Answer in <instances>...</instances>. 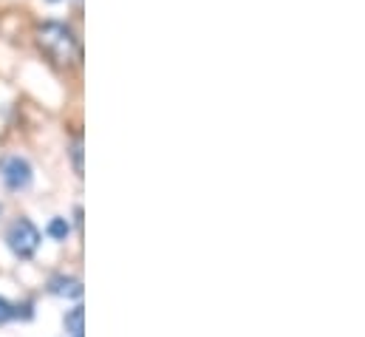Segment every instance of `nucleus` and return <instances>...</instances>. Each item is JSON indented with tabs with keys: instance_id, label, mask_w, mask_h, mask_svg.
I'll list each match as a JSON object with an SVG mask.
<instances>
[{
	"instance_id": "obj_1",
	"label": "nucleus",
	"mask_w": 365,
	"mask_h": 337,
	"mask_svg": "<svg viewBox=\"0 0 365 337\" xmlns=\"http://www.w3.org/2000/svg\"><path fill=\"white\" fill-rule=\"evenodd\" d=\"M37 46L57 66H66V63H71L77 57V37H74V31L66 23H57V20H46L43 26H37Z\"/></svg>"
},
{
	"instance_id": "obj_2",
	"label": "nucleus",
	"mask_w": 365,
	"mask_h": 337,
	"mask_svg": "<svg viewBox=\"0 0 365 337\" xmlns=\"http://www.w3.org/2000/svg\"><path fill=\"white\" fill-rule=\"evenodd\" d=\"M6 241H9L11 253L17 255V258H31V255L37 253V247H40V230L29 218H20V221L11 224Z\"/></svg>"
},
{
	"instance_id": "obj_3",
	"label": "nucleus",
	"mask_w": 365,
	"mask_h": 337,
	"mask_svg": "<svg viewBox=\"0 0 365 337\" xmlns=\"http://www.w3.org/2000/svg\"><path fill=\"white\" fill-rule=\"evenodd\" d=\"M3 181H6L9 190H26L31 184V165L20 156H11L3 165Z\"/></svg>"
},
{
	"instance_id": "obj_4",
	"label": "nucleus",
	"mask_w": 365,
	"mask_h": 337,
	"mask_svg": "<svg viewBox=\"0 0 365 337\" xmlns=\"http://www.w3.org/2000/svg\"><path fill=\"white\" fill-rule=\"evenodd\" d=\"M48 289H51L54 295H63V298H80V295H83V283H80L77 278H66V275L51 278Z\"/></svg>"
},
{
	"instance_id": "obj_5",
	"label": "nucleus",
	"mask_w": 365,
	"mask_h": 337,
	"mask_svg": "<svg viewBox=\"0 0 365 337\" xmlns=\"http://www.w3.org/2000/svg\"><path fill=\"white\" fill-rule=\"evenodd\" d=\"M83 321H86L83 306H74V309L66 315V329H68L71 335H83Z\"/></svg>"
},
{
	"instance_id": "obj_6",
	"label": "nucleus",
	"mask_w": 365,
	"mask_h": 337,
	"mask_svg": "<svg viewBox=\"0 0 365 337\" xmlns=\"http://www.w3.org/2000/svg\"><path fill=\"white\" fill-rule=\"evenodd\" d=\"M48 236L57 238V241H66V236H68V221H66V218H54V221L48 224Z\"/></svg>"
},
{
	"instance_id": "obj_7",
	"label": "nucleus",
	"mask_w": 365,
	"mask_h": 337,
	"mask_svg": "<svg viewBox=\"0 0 365 337\" xmlns=\"http://www.w3.org/2000/svg\"><path fill=\"white\" fill-rule=\"evenodd\" d=\"M17 315H20V312H17L9 301H3V298H0V323H9V321H11V318H17Z\"/></svg>"
},
{
	"instance_id": "obj_8",
	"label": "nucleus",
	"mask_w": 365,
	"mask_h": 337,
	"mask_svg": "<svg viewBox=\"0 0 365 337\" xmlns=\"http://www.w3.org/2000/svg\"><path fill=\"white\" fill-rule=\"evenodd\" d=\"M71 156H74V168H77V173H83V145H80V142L71 148Z\"/></svg>"
},
{
	"instance_id": "obj_9",
	"label": "nucleus",
	"mask_w": 365,
	"mask_h": 337,
	"mask_svg": "<svg viewBox=\"0 0 365 337\" xmlns=\"http://www.w3.org/2000/svg\"><path fill=\"white\" fill-rule=\"evenodd\" d=\"M74 337H83V335H74Z\"/></svg>"
}]
</instances>
